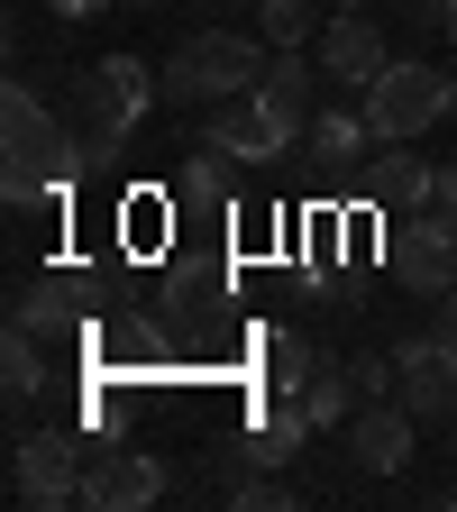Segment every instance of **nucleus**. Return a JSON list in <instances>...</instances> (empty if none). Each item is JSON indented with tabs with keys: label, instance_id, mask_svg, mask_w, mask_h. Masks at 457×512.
I'll return each mask as SVG.
<instances>
[{
	"label": "nucleus",
	"instance_id": "bb28decb",
	"mask_svg": "<svg viewBox=\"0 0 457 512\" xmlns=\"http://www.w3.org/2000/svg\"><path fill=\"white\" fill-rule=\"evenodd\" d=\"M330 10H366V0H330Z\"/></svg>",
	"mask_w": 457,
	"mask_h": 512
},
{
	"label": "nucleus",
	"instance_id": "dca6fc26",
	"mask_svg": "<svg viewBox=\"0 0 457 512\" xmlns=\"http://www.w3.org/2000/svg\"><path fill=\"white\" fill-rule=\"evenodd\" d=\"M302 412H311V430H330V421H348L366 394H357V366H339V357H320V375L302 384V394H293Z\"/></svg>",
	"mask_w": 457,
	"mask_h": 512
},
{
	"label": "nucleus",
	"instance_id": "1a4fd4ad",
	"mask_svg": "<svg viewBox=\"0 0 457 512\" xmlns=\"http://www.w3.org/2000/svg\"><path fill=\"white\" fill-rule=\"evenodd\" d=\"M320 83H330V74H320V55H302V46H275L266 74H256V101H266V119L284 128L293 147L311 138V119H320Z\"/></svg>",
	"mask_w": 457,
	"mask_h": 512
},
{
	"label": "nucleus",
	"instance_id": "2eb2a0df",
	"mask_svg": "<svg viewBox=\"0 0 457 512\" xmlns=\"http://www.w3.org/2000/svg\"><path fill=\"white\" fill-rule=\"evenodd\" d=\"M302 439H311V412H302L293 394H266V421L247 430L238 458H247V467H284V458H302Z\"/></svg>",
	"mask_w": 457,
	"mask_h": 512
},
{
	"label": "nucleus",
	"instance_id": "cd10ccee",
	"mask_svg": "<svg viewBox=\"0 0 457 512\" xmlns=\"http://www.w3.org/2000/svg\"><path fill=\"white\" fill-rule=\"evenodd\" d=\"M229 10H256V0H229Z\"/></svg>",
	"mask_w": 457,
	"mask_h": 512
},
{
	"label": "nucleus",
	"instance_id": "c85d7f7f",
	"mask_svg": "<svg viewBox=\"0 0 457 512\" xmlns=\"http://www.w3.org/2000/svg\"><path fill=\"white\" fill-rule=\"evenodd\" d=\"M147 10H156V0H147Z\"/></svg>",
	"mask_w": 457,
	"mask_h": 512
},
{
	"label": "nucleus",
	"instance_id": "39448f33",
	"mask_svg": "<svg viewBox=\"0 0 457 512\" xmlns=\"http://www.w3.org/2000/svg\"><path fill=\"white\" fill-rule=\"evenodd\" d=\"M384 266H394L403 284H421V293H448L457 284V220L448 211H394V229H384Z\"/></svg>",
	"mask_w": 457,
	"mask_h": 512
},
{
	"label": "nucleus",
	"instance_id": "5701e85b",
	"mask_svg": "<svg viewBox=\"0 0 457 512\" xmlns=\"http://www.w3.org/2000/svg\"><path fill=\"white\" fill-rule=\"evenodd\" d=\"M430 211H448V220H457V165H439V183H430Z\"/></svg>",
	"mask_w": 457,
	"mask_h": 512
},
{
	"label": "nucleus",
	"instance_id": "f3484780",
	"mask_svg": "<svg viewBox=\"0 0 457 512\" xmlns=\"http://www.w3.org/2000/svg\"><path fill=\"white\" fill-rule=\"evenodd\" d=\"M256 366H266V394H302V384L320 375V348H311L302 330H275V339H266V357H256Z\"/></svg>",
	"mask_w": 457,
	"mask_h": 512
},
{
	"label": "nucleus",
	"instance_id": "20e7f679",
	"mask_svg": "<svg viewBox=\"0 0 457 512\" xmlns=\"http://www.w3.org/2000/svg\"><path fill=\"white\" fill-rule=\"evenodd\" d=\"M156 101H165V83L147 74L138 55H101L92 74L74 83V110H83V128H110V138H128V128H138Z\"/></svg>",
	"mask_w": 457,
	"mask_h": 512
},
{
	"label": "nucleus",
	"instance_id": "9b49d317",
	"mask_svg": "<svg viewBox=\"0 0 457 512\" xmlns=\"http://www.w3.org/2000/svg\"><path fill=\"white\" fill-rule=\"evenodd\" d=\"M412 448H421V412H412V403H394V394L366 403V412L348 421V467H357V476H394Z\"/></svg>",
	"mask_w": 457,
	"mask_h": 512
},
{
	"label": "nucleus",
	"instance_id": "f03ea898",
	"mask_svg": "<svg viewBox=\"0 0 457 512\" xmlns=\"http://www.w3.org/2000/svg\"><path fill=\"white\" fill-rule=\"evenodd\" d=\"M266 37H238V28H202V37H183L165 55V110H211V101H238L256 92V74H266Z\"/></svg>",
	"mask_w": 457,
	"mask_h": 512
},
{
	"label": "nucleus",
	"instance_id": "423d86ee",
	"mask_svg": "<svg viewBox=\"0 0 457 512\" xmlns=\"http://www.w3.org/2000/svg\"><path fill=\"white\" fill-rule=\"evenodd\" d=\"M83 467H92V448L74 430H28L10 458V485H19V503L55 512V503H83Z\"/></svg>",
	"mask_w": 457,
	"mask_h": 512
},
{
	"label": "nucleus",
	"instance_id": "a211bd4d",
	"mask_svg": "<svg viewBox=\"0 0 457 512\" xmlns=\"http://www.w3.org/2000/svg\"><path fill=\"white\" fill-rule=\"evenodd\" d=\"M0 394H10V403H37L46 394V348H37V330H10V348H0Z\"/></svg>",
	"mask_w": 457,
	"mask_h": 512
},
{
	"label": "nucleus",
	"instance_id": "4be33fe9",
	"mask_svg": "<svg viewBox=\"0 0 457 512\" xmlns=\"http://www.w3.org/2000/svg\"><path fill=\"white\" fill-rule=\"evenodd\" d=\"M394 384H403V366H394V357H357V394H366V403H384Z\"/></svg>",
	"mask_w": 457,
	"mask_h": 512
},
{
	"label": "nucleus",
	"instance_id": "7ed1b4c3",
	"mask_svg": "<svg viewBox=\"0 0 457 512\" xmlns=\"http://www.w3.org/2000/svg\"><path fill=\"white\" fill-rule=\"evenodd\" d=\"M457 110V74H439V64H384L375 74V92H366V119H375V138L384 147H421L430 128Z\"/></svg>",
	"mask_w": 457,
	"mask_h": 512
},
{
	"label": "nucleus",
	"instance_id": "ddd939ff",
	"mask_svg": "<svg viewBox=\"0 0 457 512\" xmlns=\"http://www.w3.org/2000/svg\"><path fill=\"white\" fill-rule=\"evenodd\" d=\"M430 183H439V165H421V156H366L357 165V192H366V211H421L430 202Z\"/></svg>",
	"mask_w": 457,
	"mask_h": 512
},
{
	"label": "nucleus",
	"instance_id": "9d476101",
	"mask_svg": "<svg viewBox=\"0 0 457 512\" xmlns=\"http://www.w3.org/2000/svg\"><path fill=\"white\" fill-rule=\"evenodd\" d=\"M311 55H320V74H330V92H357V101L375 92L384 64H394V55H384V28H375V19H357V10H339L330 28H320V46H311Z\"/></svg>",
	"mask_w": 457,
	"mask_h": 512
},
{
	"label": "nucleus",
	"instance_id": "0eeeda50",
	"mask_svg": "<svg viewBox=\"0 0 457 512\" xmlns=\"http://www.w3.org/2000/svg\"><path fill=\"white\" fill-rule=\"evenodd\" d=\"M394 366H403L394 403H412L421 421H448V412H457V339H448V330H412V339L394 348Z\"/></svg>",
	"mask_w": 457,
	"mask_h": 512
},
{
	"label": "nucleus",
	"instance_id": "f8f14e48",
	"mask_svg": "<svg viewBox=\"0 0 457 512\" xmlns=\"http://www.w3.org/2000/svg\"><path fill=\"white\" fill-rule=\"evenodd\" d=\"M202 138L220 147V156H238V165H275L293 138H284V128L266 119V101H256V92H238V101H211L202 110Z\"/></svg>",
	"mask_w": 457,
	"mask_h": 512
},
{
	"label": "nucleus",
	"instance_id": "f257e3e1",
	"mask_svg": "<svg viewBox=\"0 0 457 512\" xmlns=\"http://www.w3.org/2000/svg\"><path fill=\"white\" fill-rule=\"evenodd\" d=\"M0 192H10V211H37L46 192H64L74 174H92V147H83V128H64L46 110L37 83H10L0 92Z\"/></svg>",
	"mask_w": 457,
	"mask_h": 512
},
{
	"label": "nucleus",
	"instance_id": "aec40b11",
	"mask_svg": "<svg viewBox=\"0 0 457 512\" xmlns=\"http://www.w3.org/2000/svg\"><path fill=\"white\" fill-rule=\"evenodd\" d=\"M311 28H320L311 0H256V37H266V46H302Z\"/></svg>",
	"mask_w": 457,
	"mask_h": 512
},
{
	"label": "nucleus",
	"instance_id": "b1692460",
	"mask_svg": "<svg viewBox=\"0 0 457 512\" xmlns=\"http://www.w3.org/2000/svg\"><path fill=\"white\" fill-rule=\"evenodd\" d=\"M46 10H55V19H101L110 0H46Z\"/></svg>",
	"mask_w": 457,
	"mask_h": 512
},
{
	"label": "nucleus",
	"instance_id": "6e6552de",
	"mask_svg": "<svg viewBox=\"0 0 457 512\" xmlns=\"http://www.w3.org/2000/svg\"><path fill=\"white\" fill-rule=\"evenodd\" d=\"M156 494H174V476H165L156 448H92V467H83V503L92 512H138Z\"/></svg>",
	"mask_w": 457,
	"mask_h": 512
},
{
	"label": "nucleus",
	"instance_id": "a878e982",
	"mask_svg": "<svg viewBox=\"0 0 457 512\" xmlns=\"http://www.w3.org/2000/svg\"><path fill=\"white\" fill-rule=\"evenodd\" d=\"M448 46H457V0H448Z\"/></svg>",
	"mask_w": 457,
	"mask_h": 512
},
{
	"label": "nucleus",
	"instance_id": "6ab92c4d",
	"mask_svg": "<svg viewBox=\"0 0 457 512\" xmlns=\"http://www.w3.org/2000/svg\"><path fill=\"white\" fill-rule=\"evenodd\" d=\"M64 293H74V275H64V284H55V275H46V284H19V302H10V330H37V339H46L55 320H64Z\"/></svg>",
	"mask_w": 457,
	"mask_h": 512
},
{
	"label": "nucleus",
	"instance_id": "393cba45",
	"mask_svg": "<svg viewBox=\"0 0 457 512\" xmlns=\"http://www.w3.org/2000/svg\"><path fill=\"white\" fill-rule=\"evenodd\" d=\"M439 302H448V311H439V330H448V339H457V284H448V293H439Z\"/></svg>",
	"mask_w": 457,
	"mask_h": 512
},
{
	"label": "nucleus",
	"instance_id": "412c9836",
	"mask_svg": "<svg viewBox=\"0 0 457 512\" xmlns=\"http://www.w3.org/2000/svg\"><path fill=\"white\" fill-rule=\"evenodd\" d=\"M229 503H238V512H284V485H275V467H266V476H238V485H229Z\"/></svg>",
	"mask_w": 457,
	"mask_h": 512
},
{
	"label": "nucleus",
	"instance_id": "4468645a",
	"mask_svg": "<svg viewBox=\"0 0 457 512\" xmlns=\"http://www.w3.org/2000/svg\"><path fill=\"white\" fill-rule=\"evenodd\" d=\"M302 147H311L320 165H330V174H348V165H366V156H375L384 138H375V119H366V101H357V110H320Z\"/></svg>",
	"mask_w": 457,
	"mask_h": 512
}]
</instances>
